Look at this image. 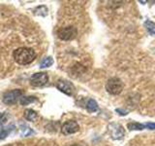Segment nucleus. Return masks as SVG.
<instances>
[{
    "instance_id": "obj_1",
    "label": "nucleus",
    "mask_w": 155,
    "mask_h": 146,
    "mask_svg": "<svg viewBox=\"0 0 155 146\" xmlns=\"http://www.w3.org/2000/svg\"><path fill=\"white\" fill-rule=\"evenodd\" d=\"M14 60L17 63L21 65H26L31 63L36 57L35 51L28 47H21L18 48L13 53Z\"/></svg>"
},
{
    "instance_id": "obj_2",
    "label": "nucleus",
    "mask_w": 155,
    "mask_h": 146,
    "mask_svg": "<svg viewBox=\"0 0 155 146\" xmlns=\"http://www.w3.org/2000/svg\"><path fill=\"white\" fill-rule=\"evenodd\" d=\"M123 88H124V84L122 80L117 77H111L106 83V91L110 95H114V96L119 95L123 91Z\"/></svg>"
},
{
    "instance_id": "obj_3",
    "label": "nucleus",
    "mask_w": 155,
    "mask_h": 146,
    "mask_svg": "<svg viewBox=\"0 0 155 146\" xmlns=\"http://www.w3.org/2000/svg\"><path fill=\"white\" fill-rule=\"evenodd\" d=\"M108 134L114 140H121L125 135V130L118 123H110L108 125Z\"/></svg>"
},
{
    "instance_id": "obj_4",
    "label": "nucleus",
    "mask_w": 155,
    "mask_h": 146,
    "mask_svg": "<svg viewBox=\"0 0 155 146\" xmlns=\"http://www.w3.org/2000/svg\"><path fill=\"white\" fill-rule=\"evenodd\" d=\"M78 35V29L75 26H65L60 28L57 31V36L63 41H71L74 40Z\"/></svg>"
},
{
    "instance_id": "obj_5",
    "label": "nucleus",
    "mask_w": 155,
    "mask_h": 146,
    "mask_svg": "<svg viewBox=\"0 0 155 146\" xmlns=\"http://www.w3.org/2000/svg\"><path fill=\"white\" fill-rule=\"evenodd\" d=\"M23 96V91L22 90H12L6 92L3 96V102L5 104L11 105V104H15L17 103L18 101H19V99Z\"/></svg>"
},
{
    "instance_id": "obj_6",
    "label": "nucleus",
    "mask_w": 155,
    "mask_h": 146,
    "mask_svg": "<svg viewBox=\"0 0 155 146\" xmlns=\"http://www.w3.org/2000/svg\"><path fill=\"white\" fill-rule=\"evenodd\" d=\"M56 88L61 92L69 96H73L76 92V88L72 82L65 80V79H59L56 82Z\"/></svg>"
},
{
    "instance_id": "obj_7",
    "label": "nucleus",
    "mask_w": 155,
    "mask_h": 146,
    "mask_svg": "<svg viewBox=\"0 0 155 146\" xmlns=\"http://www.w3.org/2000/svg\"><path fill=\"white\" fill-rule=\"evenodd\" d=\"M48 76L46 72L34 73L30 78V84L33 87H43L48 84Z\"/></svg>"
},
{
    "instance_id": "obj_8",
    "label": "nucleus",
    "mask_w": 155,
    "mask_h": 146,
    "mask_svg": "<svg viewBox=\"0 0 155 146\" xmlns=\"http://www.w3.org/2000/svg\"><path fill=\"white\" fill-rule=\"evenodd\" d=\"M80 130V126L77 123L76 121H67L61 127V133L64 135H69V134H76Z\"/></svg>"
},
{
    "instance_id": "obj_9",
    "label": "nucleus",
    "mask_w": 155,
    "mask_h": 146,
    "mask_svg": "<svg viewBox=\"0 0 155 146\" xmlns=\"http://www.w3.org/2000/svg\"><path fill=\"white\" fill-rule=\"evenodd\" d=\"M85 109L88 112H90V113H94V112H97L99 110V105L95 99H89L85 104Z\"/></svg>"
},
{
    "instance_id": "obj_10",
    "label": "nucleus",
    "mask_w": 155,
    "mask_h": 146,
    "mask_svg": "<svg viewBox=\"0 0 155 146\" xmlns=\"http://www.w3.org/2000/svg\"><path fill=\"white\" fill-rule=\"evenodd\" d=\"M127 128L129 130H143L147 129V124L138 123V122H130L127 125Z\"/></svg>"
},
{
    "instance_id": "obj_11",
    "label": "nucleus",
    "mask_w": 155,
    "mask_h": 146,
    "mask_svg": "<svg viewBox=\"0 0 155 146\" xmlns=\"http://www.w3.org/2000/svg\"><path fill=\"white\" fill-rule=\"evenodd\" d=\"M24 118L27 121L34 122L38 118V114L36 111H34L33 109H26L24 111Z\"/></svg>"
},
{
    "instance_id": "obj_12",
    "label": "nucleus",
    "mask_w": 155,
    "mask_h": 146,
    "mask_svg": "<svg viewBox=\"0 0 155 146\" xmlns=\"http://www.w3.org/2000/svg\"><path fill=\"white\" fill-rule=\"evenodd\" d=\"M19 134H21V136H24V137H26V136H30L31 134H34V130L32 129L29 128L28 126L26 125H21L19 127Z\"/></svg>"
},
{
    "instance_id": "obj_13",
    "label": "nucleus",
    "mask_w": 155,
    "mask_h": 146,
    "mask_svg": "<svg viewBox=\"0 0 155 146\" xmlns=\"http://www.w3.org/2000/svg\"><path fill=\"white\" fill-rule=\"evenodd\" d=\"M15 129V126L14 125H10L6 128H3L0 131V140H3L4 138H6L7 136L12 133L13 130Z\"/></svg>"
},
{
    "instance_id": "obj_14",
    "label": "nucleus",
    "mask_w": 155,
    "mask_h": 146,
    "mask_svg": "<svg viewBox=\"0 0 155 146\" xmlns=\"http://www.w3.org/2000/svg\"><path fill=\"white\" fill-rule=\"evenodd\" d=\"M34 15L36 16H41V17H46L48 15V8L44 5H41V6H38L35 9L33 10Z\"/></svg>"
},
{
    "instance_id": "obj_15",
    "label": "nucleus",
    "mask_w": 155,
    "mask_h": 146,
    "mask_svg": "<svg viewBox=\"0 0 155 146\" xmlns=\"http://www.w3.org/2000/svg\"><path fill=\"white\" fill-rule=\"evenodd\" d=\"M37 101V99L35 96H22L21 99H19V103L21 105H28L30 103H33V102Z\"/></svg>"
},
{
    "instance_id": "obj_16",
    "label": "nucleus",
    "mask_w": 155,
    "mask_h": 146,
    "mask_svg": "<svg viewBox=\"0 0 155 146\" xmlns=\"http://www.w3.org/2000/svg\"><path fill=\"white\" fill-rule=\"evenodd\" d=\"M144 27L147 28V30L151 34V35H155V23L147 19V21L144 22Z\"/></svg>"
},
{
    "instance_id": "obj_17",
    "label": "nucleus",
    "mask_w": 155,
    "mask_h": 146,
    "mask_svg": "<svg viewBox=\"0 0 155 146\" xmlns=\"http://www.w3.org/2000/svg\"><path fill=\"white\" fill-rule=\"evenodd\" d=\"M52 64H53V58L51 57H47L41 61L40 67L41 68H47V67L51 66Z\"/></svg>"
},
{
    "instance_id": "obj_18",
    "label": "nucleus",
    "mask_w": 155,
    "mask_h": 146,
    "mask_svg": "<svg viewBox=\"0 0 155 146\" xmlns=\"http://www.w3.org/2000/svg\"><path fill=\"white\" fill-rule=\"evenodd\" d=\"M85 71V67L84 65L80 64V63H76L75 66H73V75L78 74L80 75V73H82Z\"/></svg>"
},
{
    "instance_id": "obj_19",
    "label": "nucleus",
    "mask_w": 155,
    "mask_h": 146,
    "mask_svg": "<svg viewBox=\"0 0 155 146\" xmlns=\"http://www.w3.org/2000/svg\"><path fill=\"white\" fill-rule=\"evenodd\" d=\"M9 119V115L6 113V112H3V113H0V125L5 124Z\"/></svg>"
},
{
    "instance_id": "obj_20",
    "label": "nucleus",
    "mask_w": 155,
    "mask_h": 146,
    "mask_svg": "<svg viewBox=\"0 0 155 146\" xmlns=\"http://www.w3.org/2000/svg\"><path fill=\"white\" fill-rule=\"evenodd\" d=\"M115 112H117V113L121 116H126L128 114V111H125L123 109H121V108H116L115 109Z\"/></svg>"
},
{
    "instance_id": "obj_21",
    "label": "nucleus",
    "mask_w": 155,
    "mask_h": 146,
    "mask_svg": "<svg viewBox=\"0 0 155 146\" xmlns=\"http://www.w3.org/2000/svg\"><path fill=\"white\" fill-rule=\"evenodd\" d=\"M145 124H147V130H155V123H152V122H148V123H145Z\"/></svg>"
},
{
    "instance_id": "obj_22",
    "label": "nucleus",
    "mask_w": 155,
    "mask_h": 146,
    "mask_svg": "<svg viewBox=\"0 0 155 146\" xmlns=\"http://www.w3.org/2000/svg\"><path fill=\"white\" fill-rule=\"evenodd\" d=\"M71 146H87V144H85L84 142H78V143H74Z\"/></svg>"
},
{
    "instance_id": "obj_23",
    "label": "nucleus",
    "mask_w": 155,
    "mask_h": 146,
    "mask_svg": "<svg viewBox=\"0 0 155 146\" xmlns=\"http://www.w3.org/2000/svg\"><path fill=\"white\" fill-rule=\"evenodd\" d=\"M1 130H2V128H1V125H0V131H1Z\"/></svg>"
}]
</instances>
